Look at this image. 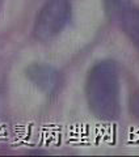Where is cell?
Listing matches in <instances>:
<instances>
[{"label":"cell","instance_id":"6","mask_svg":"<svg viewBox=\"0 0 139 157\" xmlns=\"http://www.w3.org/2000/svg\"><path fill=\"white\" fill-rule=\"evenodd\" d=\"M131 111L134 113V115L139 118V93L131 98Z\"/></svg>","mask_w":139,"mask_h":157},{"label":"cell","instance_id":"4","mask_svg":"<svg viewBox=\"0 0 139 157\" xmlns=\"http://www.w3.org/2000/svg\"><path fill=\"white\" fill-rule=\"evenodd\" d=\"M120 20L126 36L139 48V9L130 8L123 13V16Z\"/></svg>","mask_w":139,"mask_h":157},{"label":"cell","instance_id":"1","mask_svg":"<svg viewBox=\"0 0 139 157\" xmlns=\"http://www.w3.org/2000/svg\"><path fill=\"white\" fill-rule=\"evenodd\" d=\"M89 109L102 121H113L120 115V77L116 63L104 60L89 71L85 82Z\"/></svg>","mask_w":139,"mask_h":157},{"label":"cell","instance_id":"3","mask_svg":"<svg viewBox=\"0 0 139 157\" xmlns=\"http://www.w3.org/2000/svg\"><path fill=\"white\" fill-rule=\"evenodd\" d=\"M26 76L38 89H41L47 94H53L61 84L59 72L55 68L46 64L34 63V64L29 66L26 70Z\"/></svg>","mask_w":139,"mask_h":157},{"label":"cell","instance_id":"5","mask_svg":"<svg viewBox=\"0 0 139 157\" xmlns=\"http://www.w3.org/2000/svg\"><path fill=\"white\" fill-rule=\"evenodd\" d=\"M104 7L110 18H121L131 8L130 0H104Z\"/></svg>","mask_w":139,"mask_h":157},{"label":"cell","instance_id":"2","mask_svg":"<svg viewBox=\"0 0 139 157\" xmlns=\"http://www.w3.org/2000/svg\"><path fill=\"white\" fill-rule=\"evenodd\" d=\"M71 18L68 0H50L41 8L34 22V36L42 42L55 38Z\"/></svg>","mask_w":139,"mask_h":157}]
</instances>
